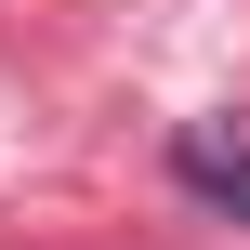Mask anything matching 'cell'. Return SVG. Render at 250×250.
<instances>
[{"label":"cell","mask_w":250,"mask_h":250,"mask_svg":"<svg viewBox=\"0 0 250 250\" xmlns=\"http://www.w3.org/2000/svg\"><path fill=\"white\" fill-rule=\"evenodd\" d=\"M171 171H185L211 211H250V132H224V119H185V132H171Z\"/></svg>","instance_id":"6da1fadb"}]
</instances>
